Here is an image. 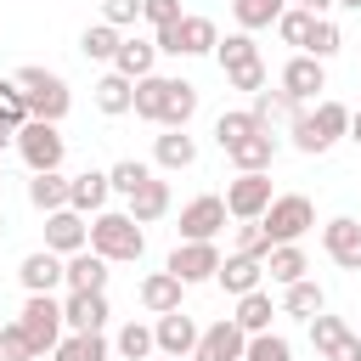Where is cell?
Here are the masks:
<instances>
[{"label": "cell", "instance_id": "6da1fadb", "mask_svg": "<svg viewBox=\"0 0 361 361\" xmlns=\"http://www.w3.org/2000/svg\"><path fill=\"white\" fill-rule=\"evenodd\" d=\"M85 248H96L107 265H135V259L147 254V231L130 220V209H102V214L90 220Z\"/></svg>", "mask_w": 361, "mask_h": 361}, {"label": "cell", "instance_id": "7a4b0ae2", "mask_svg": "<svg viewBox=\"0 0 361 361\" xmlns=\"http://www.w3.org/2000/svg\"><path fill=\"white\" fill-rule=\"evenodd\" d=\"M344 130H350V107H344V102H316L310 113L299 107V113L288 118V135H293V147H299L305 158L327 152V147H333Z\"/></svg>", "mask_w": 361, "mask_h": 361}, {"label": "cell", "instance_id": "3957f363", "mask_svg": "<svg viewBox=\"0 0 361 361\" xmlns=\"http://www.w3.org/2000/svg\"><path fill=\"white\" fill-rule=\"evenodd\" d=\"M11 79H17L23 96H28V118H45V124H62V118H68L73 90H68L62 73H51V68H17Z\"/></svg>", "mask_w": 361, "mask_h": 361}, {"label": "cell", "instance_id": "277c9868", "mask_svg": "<svg viewBox=\"0 0 361 361\" xmlns=\"http://www.w3.org/2000/svg\"><path fill=\"white\" fill-rule=\"evenodd\" d=\"M259 226H265L271 248H276V243H299V237L316 226V203H310L305 192H282V197H271V209L259 214Z\"/></svg>", "mask_w": 361, "mask_h": 361}, {"label": "cell", "instance_id": "5b68a950", "mask_svg": "<svg viewBox=\"0 0 361 361\" xmlns=\"http://www.w3.org/2000/svg\"><path fill=\"white\" fill-rule=\"evenodd\" d=\"M214 39H220V28H214L209 17H175L169 28L152 34V45H158L164 56H209Z\"/></svg>", "mask_w": 361, "mask_h": 361}, {"label": "cell", "instance_id": "8992f818", "mask_svg": "<svg viewBox=\"0 0 361 361\" xmlns=\"http://www.w3.org/2000/svg\"><path fill=\"white\" fill-rule=\"evenodd\" d=\"M17 152H23L28 175H39V169H62V158H68V141H62V130H56V124H45V118H28V124L17 130Z\"/></svg>", "mask_w": 361, "mask_h": 361}, {"label": "cell", "instance_id": "52a82bcc", "mask_svg": "<svg viewBox=\"0 0 361 361\" xmlns=\"http://www.w3.org/2000/svg\"><path fill=\"white\" fill-rule=\"evenodd\" d=\"M17 322H23V333L34 338L39 355H51V350L62 344V299H56V293H28L23 310H17Z\"/></svg>", "mask_w": 361, "mask_h": 361}, {"label": "cell", "instance_id": "ba28073f", "mask_svg": "<svg viewBox=\"0 0 361 361\" xmlns=\"http://www.w3.org/2000/svg\"><path fill=\"white\" fill-rule=\"evenodd\" d=\"M271 175L265 169H237V180H226V214L231 220H259L271 209Z\"/></svg>", "mask_w": 361, "mask_h": 361}, {"label": "cell", "instance_id": "9c48e42d", "mask_svg": "<svg viewBox=\"0 0 361 361\" xmlns=\"http://www.w3.org/2000/svg\"><path fill=\"white\" fill-rule=\"evenodd\" d=\"M310 344H316L322 361H361V333H350L344 316L316 310V316H310Z\"/></svg>", "mask_w": 361, "mask_h": 361}, {"label": "cell", "instance_id": "30bf717a", "mask_svg": "<svg viewBox=\"0 0 361 361\" xmlns=\"http://www.w3.org/2000/svg\"><path fill=\"white\" fill-rule=\"evenodd\" d=\"M220 226H226V197H192L186 209H180V243H214L220 237Z\"/></svg>", "mask_w": 361, "mask_h": 361}, {"label": "cell", "instance_id": "8fae6325", "mask_svg": "<svg viewBox=\"0 0 361 361\" xmlns=\"http://www.w3.org/2000/svg\"><path fill=\"white\" fill-rule=\"evenodd\" d=\"M164 271H175L186 288L214 282V271H220V248H214V243H175V254H169Z\"/></svg>", "mask_w": 361, "mask_h": 361}, {"label": "cell", "instance_id": "7c38bea8", "mask_svg": "<svg viewBox=\"0 0 361 361\" xmlns=\"http://www.w3.org/2000/svg\"><path fill=\"white\" fill-rule=\"evenodd\" d=\"M243 344H248V333H243L231 316H220L214 327H203V333H197L192 361H243Z\"/></svg>", "mask_w": 361, "mask_h": 361}, {"label": "cell", "instance_id": "4fadbf2b", "mask_svg": "<svg viewBox=\"0 0 361 361\" xmlns=\"http://www.w3.org/2000/svg\"><path fill=\"white\" fill-rule=\"evenodd\" d=\"M62 327H68V333H102V327H107V293L68 288V299H62Z\"/></svg>", "mask_w": 361, "mask_h": 361}, {"label": "cell", "instance_id": "5bb4252c", "mask_svg": "<svg viewBox=\"0 0 361 361\" xmlns=\"http://www.w3.org/2000/svg\"><path fill=\"white\" fill-rule=\"evenodd\" d=\"M322 248H327V259L338 271H361V220H350V214L327 220L322 226Z\"/></svg>", "mask_w": 361, "mask_h": 361}, {"label": "cell", "instance_id": "9a60e30c", "mask_svg": "<svg viewBox=\"0 0 361 361\" xmlns=\"http://www.w3.org/2000/svg\"><path fill=\"white\" fill-rule=\"evenodd\" d=\"M85 237H90V220H85L79 209H51V214H45V248H51V254L68 259V254L85 248Z\"/></svg>", "mask_w": 361, "mask_h": 361}, {"label": "cell", "instance_id": "2e32d148", "mask_svg": "<svg viewBox=\"0 0 361 361\" xmlns=\"http://www.w3.org/2000/svg\"><path fill=\"white\" fill-rule=\"evenodd\" d=\"M197 333H203V327H197L186 310H164V316L152 322V344H158V355H192Z\"/></svg>", "mask_w": 361, "mask_h": 361}, {"label": "cell", "instance_id": "e0dca14e", "mask_svg": "<svg viewBox=\"0 0 361 361\" xmlns=\"http://www.w3.org/2000/svg\"><path fill=\"white\" fill-rule=\"evenodd\" d=\"M282 90H288V96L305 107L316 90H327V62H316V56H305V51H299V56L282 68Z\"/></svg>", "mask_w": 361, "mask_h": 361}, {"label": "cell", "instance_id": "ac0fdd59", "mask_svg": "<svg viewBox=\"0 0 361 361\" xmlns=\"http://www.w3.org/2000/svg\"><path fill=\"white\" fill-rule=\"evenodd\" d=\"M107 197H113L107 169H79V175H68V209H79V214H102Z\"/></svg>", "mask_w": 361, "mask_h": 361}, {"label": "cell", "instance_id": "d6986e66", "mask_svg": "<svg viewBox=\"0 0 361 361\" xmlns=\"http://www.w3.org/2000/svg\"><path fill=\"white\" fill-rule=\"evenodd\" d=\"M214 282H220L231 299H243V293H254V288L265 282V259H254V254H226L220 271H214Z\"/></svg>", "mask_w": 361, "mask_h": 361}, {"label": "cell", "instance_id": "ffe728a7", "mask_svg": "<svg viewBox=\"0 0 361 361\" xmlns=\"http://www.w3.org/2000/svg\"><path fill=\"white\" fill-rule=\"evenodd\" d=\"M17 282H23L28 293H56V288H62V254L34 248V254L17 265Z\"/></svg>", "mask_w": 361, "mask_h": 361}, {"label": "cell", "instance_id": "44dd1931", "mask_svg": "<svg viewBox=\"0 0 361 361\" xmlns=\"http://www.w3.org/2000/svg\"><path fill=\"white\" fill-rule=\"evenodd\" d=\"M226 158H231L237 169H271V158H276V135H271V124H259V130H248L243 141H231Z\"/></svg>", "mask_w": 361, "mask_h": 361}, {"label": "cell", "instance_id": "7402d4cb", "mask_svg": "<svg viewBox=\"0 0 361 361\" xmlns=\"http://www.w3.org/2000/svg\"><path fill=\"white\" fill-rule=\"evenodd\" d=\"M124 203H130V220H135V226H152V220H164V214H169V180L147 175Z\"/></svg>", "mask_w": 361, "mask_h": 361}, {"label": "cell", "instance_id": "603a6c76", "mask_svg": "<svg viewBox=\"0 0 361 361\" xmlns=\"http://www.w3.org/2000/svg\"><path fill=\"white\" fill-rule=\"evenodd\" d=\"M62 282L68 288H90V293H107V259L96 248H79L62 259Z\"/></svg>", "mask_w": 361, "mask_h": 361}, {"label": "cell", "instance_id": "cb8c5ba5", "mask_svg": "<svg viewBox=\"0 0 361 361\" xmlns=\"http://www.w3.org/2000/svg\"><path fill=\"white\" fill-rule=\"evenodd\" d=\"M164 102H169V79L164 73H141L135 79V96H130V113L147 118V124H164Z\"/></svg>", "mask_w": 361, "mask_h": 361}, {"label": "cell", "instance_id": "d4e9b609", "mask_svg": "<svg viewBox=\"0 0 361 361\" xmlns=\"http://www.w3.org/2000/svg\"><path fill=\"white\" fill-rule=\"evenodd\" d=\"M152 164L169 169V175H175V169H192V164H197V141H192L186 130H164V135L152 141Z\"/></svg>", "mask_w": 361, "mask_h": 361}, {"label": "cell", "instance_id": "484cf974", "mask_svg": "<svg viewBox=\"0 0 361 361\" xmlns=\"http://www.w3.org/2000/svg\"><path fill=\"white\" fill-rule=\"evenodd\" d=\"M180 293H186V282H180L175 271H152V276H141V305H147L152 316L180 310Z\"/></svg>", "mask_w": 361, "mask_h": 361}, {"label": "cell", "instance_id": "4316f807", "mask_svg": "<svg viewBox=\"0 0 361 361\" xmlns=\"http://www.w3.org/2000/svg\"><path fill=\"white\" fill-rule=\"evenodd\" d=\"M152 62H158V45H152V39H141V34L118 39V51H113V73H124V79L152 73Z\"/></svg>", "mask_w": 361, "mask_h": 361}, {"label": "cell", "instance_id": "83f0119b", "mask_svg": "<svg viewBox=\"0 0 361 361\" xmlns=\"http://www.w3.org/2000/svg\"><path fill=\"white\" fill-rule=\"evenodd\" d=\"M265 276H271L276 288H288V282L310 276V259H305V248H299V243H276V248L265 254Z\"/></svg>", "mask_w": 361, "mask_h": 361}, {"label": "cell", "instance_id": "f1b7e54d", "mask_svg": "<svg viewBox=\"0 0 361 361\" xmlns=\"http://www.w3.org/2000/svg\"><path fill=\"white\" fill-rule=\"evenodd\" d=\"M282 310H288V316H299V322H310L316 310H327V293H322V282H316V276H299V282H288V288H282Z\"/></svg>", "mask_w": 361, "mask_h": 361}, {"label": "cell", "instance_id": "f546056e", "mask_svg": "<svg viewBox=\"0 0 361 361\" xmlns=\"http://www.w3.org/2000/svg\"><path fill=\"white\" fill-rule=\"evenodd\" d=\"M28 203H34L39 214L68 209V175H62V169H39V175L28 180Z\"/></svg>", "mask_w": 361, "mask_h": 361}, {"label": "cell", "instance_id": "4dcf8cb0", "mask_svg": "<svg viewBox=\"0 0 361 361\" xmlns=\"http://www.w3.org/2000/svg\"><path fill=\"white\" fill-rule=\"evenodd\" d=\"M288 11V0H231V17L243 34H259V28H276V17Z\"/></svg>", "mask_w": 361, "mask_h": 361}, {"label": "cell", "instance_id": "1f68e13d", "mask_svg": "<svg viewBox=\"0 0 361 361\" xmlns=\"http://www.w3.org/2000/svg\"><path fill=\"white\" fill-rule=\"evenodd\" d=\"M130 96H135V79H124V73H102V79H96V107H102L107 118L130 113Z\"/></svg>", "mask_w": 361, "mask_h": 361}, {"label": "cell", "instance_id": "d6a6232c", "mask_svg": "<svg viewBox=\"0 0 361 361\" xmlns=\"http://www.w3.org/2000/svg\"><path fill=\"white\" fill-rule=\"evenodd\" d=\"M197 113V85L186 79H169V102H164V130H186Z\"/></svg>", "mask_w": 361, "mask_h": 361}, {"label": "cell", "instance_id": "836d02e7", "mask_svg": "<svg viewBox=\"0 0 361 361\" xmlns=\"http://www.w3.org/2000/svg\"><path fill=\"white\" fill-rule=\"evenodd\" d=\"M271 316H276L271 293H265V288H254V293H243V299H237V316H231V322H237L243 333H265V327H271Z\"/></svg>", "mask_w": 361, "mask_h": 361}, {"label": "cell", "instance_id": "e575fe53", "mask_svg": "<svg viewBox=\"0 0 361 361\" xmlns=\"http://www.w3.org/2000/svg\"><path fill=\"white\" fill-rule=\"evenodd\" d=\"M51 361H107V338L102 333H62Z\"/></svg>", "mask_w": 361, "mask_h": 361}, {"label": "cell", "instance_id": "d590c367", "mask_svg": "<svg viewBox=\"0 0 361 361\" xmlns=\"http://www.w3.org/2000/svg\"><path fill=\"white\" fill-rule=\"evenodd\" d=\"M248 113H254L259 124H288V118L299 113V102H293L288 90H271V85H265V90H254V107H248Z\"/></svg>", "mask_w": 361, "mask_h": 361}, {"label": "cell", "instance_id": "8d00e7d4", "mask_svg": "<svg viewBox=\"0 0 361 361\" xmlns=\"http://www.w3.org/2000/svg\"><path fill=\"white\" fill-rule=\"evenodd\" d=\"M118 39H124V28H113V23H90V28L79 34V51H85L90 62H113Z\"/></svg>", "mask_w": 361, "mask_h": 361}, {"label": "cell", "instance_id": "74e56055", "mask_svg": "<svg viewBox=\"0 0 361 361\" xmlns=\"http://www.w3.org/2000/svg\"><path fill=\"white\" fill-rule=\"evenodd\" d=\"M214 56H220V73L226 68H243V62H259V45H254V34H226V39H214Z\"/></svg>", "mask_w": 361, "mask_h": 361}, {"label": "cell", "instance_id": "f35d334b", "mask_svg": "<svg viewBox=\"0 0 361 361\" xmlns=\"http://www.w3.org/2000/svg\"><path fill=\"white\" fill-rule=\"evenodd\" d=\"M113 350H118L124 361H147L158 344H152V327H147V322H124V327H118V338H113Z\"/></svg>", "mask_w": 361, "mask_h": 361}, {"label": "cell", "instance_id": "ab89813d", "mask_svg": "<svg viewBox=\"0 0 361 361\" xmlns=\"http://www.w3.org/2000/svg\"><path fill=\"white\" fill-rule=\"evenodd\" d=\"M243 361H293V344L282 338V333H248V344H243Z\"/></svg>", "mask_w": 361, "mask_h": 361}, {"label": "cell", "instance_id": "60d3db41", "mask_svg": "<svg viewBox=\"0 0 361 361\" xmlns=\"http://www.w3.org/2000/svg\"><path fill=\"white\" fill-rule=\"evenodd\" d=\"M310 23H316V11H305V6H288V11L276 17V34H282V45L305 51V39H310Z\"/></svg>", "mask_w": 361, "mask_h": 361}, {"label": "cell", "instance_id": "b9f144b4", "mask_svg": "<svg viewBox=\"0 0 361 361\" xmlns=\"http://www.w3.org/2000/svg\"><path fill=\"white\" fill-rule=\"evenodd\" d=\"M248 130H259V118H254L248 107H231V113H220V118H214V141H220V152H226L231 141H243Z\"/></svg>", "mask_w": 361, "mask_h": 361}, {"label": "cell", "instance_id": "7bdbcfd3", "mask_svg": "<svg viewBox=\"0 0 361 361\" xmlns=\"http://www.w3.org/2000/svg\"><path fill=\"white\" fill-rule=\"evenodd\" d=\"M338 23H327V17H316L310 23V39H305V56H316V62H327V56H338Z\"/></svg>", "mask_w": 361, "mask_h": 361}, {"label": "cell", "instance_id": "ee69618b", "mask_svg": "<svg viewBox=\"0 0 361 361\" xmlns=\"http://www.w3.org/2000/svg\"><path fill=\"white\" fill-rule=\"evenodd\" d=\"M0 355H6V361H39V350H34V338L23 333V322H17V316L0 327Z\"/></svg>", "mask_w": 361, "mask_h": 361}, {"label": "cell", "instance_id": "f6af8a7d", "mask_svg": "<svg viewBox=\"0 0 361 361\" xmlns=\"http://www.w3.org/2000/svg\"><path fill=\"white\" fill-rule=\"evenodd\" d=\"M147 175H152V169H147V164H141V158H118V164H113V169H107V186H113V192H118V197H130V192H135V186H141V180H147Z\"/></svg>", "mask_w": 361, "mask_h": 361}, {"label": "cell", "instance_id": "bcb514c9", "mask_svg": "<svg viewBox=\"0 0 361 361\" xmlns=\"http://www.w3.org/2000/svg\"><path fill=\"white\" fill-rule=\"evenodd\" d=\"M0 118H6L11 130H23V124H28V96H23V85H17V79H0Z\"/></svg>", "mask_w": 361, "mask_h": 361}, {"label": "cell", "instance_id": "7dc6e473", "mask_svg": "<svg viewBox=\"0 0 361 361\" xmlns=\"http://www.w3.org/2000/svg\"><path fill=\"white\" fill-rule=\"evenodd\" d=\"M231 254H254V259H265V254H271L265 226H259V220H243V226H237V248H231Z\"/></svg>", "mask_w": 361, "mask_h": 361}, {"label": "cell", "instance_id": "c3c4849f", "mask_svg": "<svg viewBox=\"0 0 361 361\" xmlns=\"http://www.w3.org/2000/svg\"><path fill=\"white\" fill-rule=\"evenodd\" d=\"M226 85L231 90H265V62H243V68H226Z\"/></svg>", "mask_w": 361, "mask_h": 361}, {"label": "cell", "instance_id": "681fc988", "mask_svg": "<svg viewBox=\"0 0 361 361\" xmlns=\"http://www.w3.org/2000/svg\"><path fill=\"white\" fill-rule=\"evenodd\" d=\"M102 23H113V28H135V23H141V0H102Z\"/></svg>", "mask_w": 361, "mask_h": 361}, {"label": "cell", "instance_id": "f907efd6", "mask_svg": "<svg viewBox=\"0 0 361 361\" xmlns=\"http://www.w3.org/2000/svg\"><path fill=\"white\" fill-rule=\"evenodd\" d=\"M175 17H186V11H180V0H141V23H152V28H169Z\"/></svg>", "mask_w": 361, "mask_h": 361}, {"label": "cell", "instance_id": "816d5d0a", "mask_svg": "<svg viewBox=\"0 0 361 361\" xmlns=\"http://www.w3.org/2000/svg\"><path fill=\"white\" fill-rule=\"evenodd\" d=\"M293 6H305V11H316V17H327V6H333V0H293Z\"/></svg>", "mask_w": 361, "mask_h": 361}, {"label": "cell", "instance_id": "f5cc1de1", "mask_svg": "<svg viewBox=\"0 0 361 361\" xmlns=\"http://www.w3.org/2000/svg\"><path fill=\"white\" fill-rule=\"evenodd\" d=\"M344 135H350V141H355V147H361V107H355V113H350V130H344Z\"/></svg>", "mask_w": 361, "mask_h": 361}, {"label": "cell", "instance_id": "db71d44e", "mask_svg": "<svg viewBox=\"0 0 361 361\" xmlns=\"http://www.w3.org/2000/svg\"><path fill=\"white\" fill-rule=\"evenodd\" d=\"M6 147H17V130H11L6 118H0V152H6Z\"/></svg>", "mask_w": 361, "mask_h": 361}, {"label": "cell", "instance_id": "11a10c76", "mask_svg": "<svg viewBox=\"0 0 361 361\" xmlns=\"http://www.w3.org/2000/svg\"><path fill=\"white\" fill-rule=\"evenodd\" d=\"M333 6H350V11H361V0H333Z\"/></svg>", "mask_w": 361, "mask_h": 361}, {"label": "cell", "instance_id": "9f6ffc18", "mask_svg": "<svg viewBox=\"0 0 361 361\" xmlns=\"http://www.w3.org/2000/svg\"><path fill=\"white\" fill-rule=\"evenodd\" d=\"M0 237H6V209H0Z\"/></svg>", "mask_w": 361, "mask_h": 361}, {"label": "cell", "instance_id": "6f0895ef", "mask_svg": "<svg viewBox=\"0 0 361 361\" xmlns=\"http://www.w3.org/2000/svg\"><path fill=\"white\" fill-rule=\"evenodd\" d=\"M158 361H180V355H158Z\"/></svg>", "mask_w": 361, "mask_h": 361}, {"label": "cell", "instance_id": "680465c9", "mask_svg": "<svg viewBox=\"0 0 361 361\" xmlns=\"http://www.w3.org/2000/svg\"><path fill=\"white\" fill-rule=\"evenodd\" d=\"M0 180H6V169H0Z\"/></svg>", "mask_w": 361, "mask_h": 361}, {"label": "cell", "instance_id": "91938a15", "mask_svg": "<svg viewBox=\"0 0 361 361\" xmlns=\"http://www.w3.org/2000/svg\"><path fill=\"white\" fill-rule=\"evenodd\" d=\"M0 361H6V355H0Z\"/></svg>", "mask_w": 361, "mask_h": 361}]
</instances>
